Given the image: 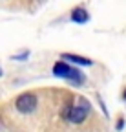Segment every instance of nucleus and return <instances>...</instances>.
I'll list each match as a JSON object with an SVG mask.
<instances>
[{
  "label": "nucleus",
  "instance_id": "nucleus-1",
  "mask_svg": "<svg viewBox=\"0 0 126 132\" xmlns=\"http://www.w3.org/2000/svg\"><path fill=\"white\" fill-rule=\"evenodd\" d=\"M53 73H55L57 77H64V79H70V81L77 82V85H81V82L84 81L82 73L79 72V70H73V68H70V66H68L64 61H59V62H55V66H53Z\"/></svg>",
  "mask_w": 126,
  "mask_h": 132
},
{
  "label": "nucleus",
  "instance_id": "nucleus-2",
  "mask_svg": "<svg viewBox=\"0 0 126 132\" xmlns=\"http://www.w3.org/2000/svg\"><path fill=\"white\" fill-rule=\"evenodd\" d=\"M15 106H17V110L22 112V114L33 112V110L37 108V97H35V94H29V92H27V94L18 95L17 101H15Z\"/></svg>",
  "mask_w": 126,
  "mask_h": 132
},
{
  "label": "nucleus",
  "instance_id": "nucleus-3",
  "mask_svg": "<svg viewBox=\"0 0 126 132\" xmlns=\"http://www.w3.org/2000/svg\"><path fill=\"white\" fill-rule=\"evenodd\" d=\"M88 116V105H75L71 106L68 112H66V118L71 121V123H82Z\"/></svg>",
  "mask_w": 126,
  "mask_h": 132
},
{
  "label": "nucleus",
  "instance_id": "nucleus-4",
  "mask_svg": "<svg viewBox=\"0 0 126 132\" xmlns=\"http://www.w3.org/2000/svg\"><path fill=\"white\" fill-rule=\"evenodd\" d=\"M71 20L77 22V24H84V22L90 20V15H88V11L84 7H75L71 11Z\"/></svg>",
  "mask_w": 126,
  "mask_h": 132
},
{
  "label": "nucleus",
  "instance_id": "nucleus-5",
  "mask_svg": "<svg viewBox=\"0 0 126 132\" xmlns=\"http://www.w3.org/2000/svg\"><path fill=\"white\" fill-rule=\"evenodd\" d=\"M62 59L71 61V62H75V64H82V66H91V64H93L91 59H86V57H81V55H73V53H64V55H62Z\"/></svg>",
  "mask_w": 126,
  "mask_h": 132
},
{
  "label": "nucleus",
  "instance_id": "nucleus-6",
  "mask_svg": "<svg viewBox=\"0 0 126 132\" xmlns=\"http://www.w3.org/2000/svg\"><path fill=\"white\" fill-rule=\"evenodd\" d=\"M0 75H2V72H0Z\"/></svg>",
  "mask_w": 126,
  "mask_h": 132
}]
</instances>
